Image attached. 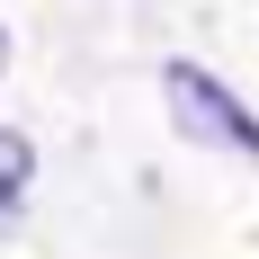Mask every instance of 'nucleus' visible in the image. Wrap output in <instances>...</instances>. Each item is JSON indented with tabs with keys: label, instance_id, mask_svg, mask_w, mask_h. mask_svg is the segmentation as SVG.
<instances>
[{
	"label": "nucleus",
	"instance_id": "nucleus-1",
	"mask_svg": "<svg viewBox=\"0 0 259 259\" xmlns=\"http://www.w3.org/2000/svg\"><path fill=\"white\" fill-rule=\"evenodd\" d=\"M161 99H170L179 134H197V143H214V152L259 161V116H250V107H241L214 72H197V63H170V72H161Z\"/></svg>",
	"mask_w": 259,
	"mask_h": 259
},
{
	"label": "nucleus",
	"instance_id": "nucleus-2",
	"mask_svg": "<svg viewBox=\"0 0 259 259\" xmlns=\"http://www.w3.org/2000/svg\"><path fill=\"white\" fill-rule=\"evenodd\" d=\"M27 197H36V143L0 125V233H18Z\"/></svg>",
	"mask_w": 259,
	"mask_h": 259
},
{
	"label": "nucleus",
	"instance_id": "nucleus-3",
	"mask_svg": "<svg viewBox=\"0 0 259 259\" xmlns=\"http://www.w3.org/2000/svg\"><path fill=\"white\" fill-rule=\"evenodd\" d=\"M0 54H9V36H0Z\"/></svg>",
	"mask_w": 259,
	"mask_h": 259
}]
</instances>
